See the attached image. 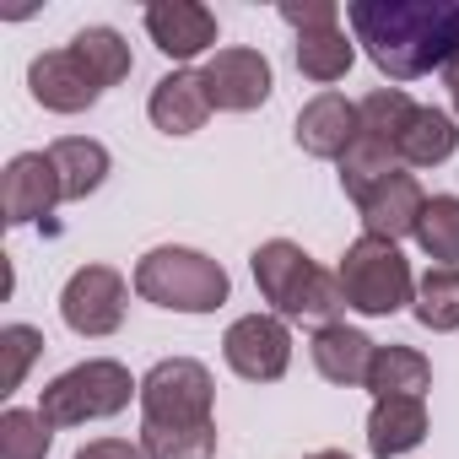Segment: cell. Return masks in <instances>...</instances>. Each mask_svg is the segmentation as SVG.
<instances>
[{
    "mask_svg": "<svg viewBox=\"0 0 459 459\" xmlns=\"http://www.w3.org/2000/svg\"><path fill=\"white\" fill-rule=\"evenodd\" d=\"M346 22L389 82H416L459 55V0H351Z\"/></svg>",
    "mask_w": 459,
    "mask_h": 459,
    "instance_id": "obj_1",
    "label": "cell"
},
{
    "mask_svg": "<svg viewBox=\"0 0 459 459\" xmlns=\"http://www.w3.org/2000/svg\"><path fill=\"white\" fill-rule=\"evenodd\" d=\"M255 265V287L271 303V314L281 319H314V325H335L346 314V292L341 276L314 265L308 249H298L292 238H271L249 255Z\"/></svg>",
    "mask_w": 459,
    "mask_h": 459,
    "instance_id": "obj_2",
    "label": "cell"
},
{
    "mask_svg": "<svg viewBox=\"0 0 459 459\" xmlns=\"http://www.w3.org/2000/svg\"><path fill=\"white\" fill-rule=\"evenodd\" d=\"M135 292L157 308H173V314H216L233 292L227 271L200 255V249H184V244H162L152 255H141L135 265Z\"/></svg>",
    "mask_w": 459,
    "mask_h": 459,
    "instance_id": "obj_3",
    "label": "cell"
},
{
    "mask_svg": "<svg viewBox=\"0 0 459 459\" xmlns=\"http://www.w3.org/2000/svg\"><path fill=\"white\" fill-rule=\"evenodd\" d=\"M130 400H141V384L130 378V368L114 357H87L44 384L39 411L49 416V427H87V421L119 416Z\"/></svg>",
    "mask_w": 459,
    "mask_h": 459,
    "instance_id": "obj_4",
    "label": "cell"
},
{
    "mask_svg": "<svg viewBox=\"0 0 459 459\" xmlns=\"http://www.w3.org/2000/svg\"><path fill=\"white\" fill-rule=\"evenodd\" d=\"M211 400H216V378H211L205 362L162 357L141 378V427H157V432H216Z\"/></svg>",
    "mask_w": 459,
    "mask_h": 459,
    "instance_id": "obj_5",
    "label": "cell"
},
{
    "mask_svg": "<svg viewBox=\"0 0 459 459\" xmlns=\"http://www.w3.org/2000/svg\"><path fill=\"white\" fill-rule=\"evenodd\" d=\"M341 292H346V308L368 314V319H384V314H400L416 303V276H411V260L400 255V244H384V238H357L346 255H341Z\"/></svg>",
    "mask_w": 459,
    "mask_h": 459,
    "instance_id": "obj_6",
    "label": "cell"
},
{
    "mask_svg": "<svg viewBox=\"0 0 459 459\" xmlns=\"http://www.w3.org/2000/svg\"><path fill=\"white\" fill-rule=\"evenodd\" d=\"M221 357L249 384H276L287 373V362H292V330H287L281 314H244V319L227 325Z\"/></svg>",
    "mask_w": 459,
    "mask_h": 459,
    "instance_id": "obj_7",
    "label": "cell"
},
{
    "mask_svg": "<svg viewBox=\"0 0 459 459\" xmlns=\"http://www.w3.org/2000/svg\"><path fill=\"white\" fill-rule=\"evenodd\" d=\"M125 303H130V287L114 265H82L65 292H60V319L87 335V341H103L125 325Z\"/></svg>",
    "mask_w": 459,
    "mask_h": 459,
    "instance_id": "obj_8",
    "label": "cell"
},
{
    "mask_svg": "<svg viewBox=\"0 0 459 459\" xmlns=\"http://www.w3.org/2000/svg\"><path fill=\"white\" fill-rule=\"evenodd\" d=\"M200 82H205V98H211L216 114H255V108L271 98V87H276L271 60H265L260 49H244V44L216 49V55L200 65Z\"/></svg>",
    "mask_w": 459,
    "mask_h": 459,
    "instance_id": "obj_9",
    "label": "cell"
},
{
    "mask_svg": "<svg viewBox=\"0 0 459 459\" xmlns=\"http://www.w3.org/2000/svg\"><path fill=\"white\" fill-rule=\"evenodd\" d=\"M28 92L33 103H44L49 114H82L92 108L108 87L92 76V65L65 44V49H44L33 65H28Z\"/></svg>",
    "mask_w": 459,
    "mask_h": 459,
    "instance_id": "obj_10",
    "label": "cell"
},
{
    "mask_svg": "<svg viewBox=\"0 0 459 459\" xmlns=\"http://www.w3.org/2000/svg\"><path fill=\"white\" fill-rule=\"evenodd\" d=\"M65 200L60 173L49 162V152H17L0 173V211H6V227H28L44 221L55 205Z\"/></svg>",
    "mask_w": 459,
    "mask_h": 459,
    "instance_id": "obj_11",
    "label": "cell"
},
{
    "mask_svg": "<svg viewBox=\"0 0 459 459\" xmlns=\"http://www.w3.org/2000/svg\"><path fill=\"white\" fill-rule=\"evenodd\" d=\"M421 184L416 173H389L384 184H373L362 200H357V216H362V233L368 238H384V244H400V238H416V221H421Z\"/></svg>",
    "mask_w": 459,
    "mask_h": 459,
    "instance_id": "obj_12",
    "label": "cell"
},
{
    "mask_svg": "<svg viewBox=\"0 0 459 459\" xmlns=\"http://www.w3.org/2000/svg\"><path fill=\"white\" fill-rule=\"evenodd\" d=\"M357 130H362L357 103L341 98V92H319V98H308V103L298 108V125H292L298 146H303L308 157H325V162H341V157L351 152Z\"/></svg>",
    "mask_w": 459,
    "mask_h": 459,
    "instance_id": "obj_13",
    "label": "cell"
},
{
    "mask_svg": "<svg viewBox=\"0 0 459 459\" xmlns=\"http://www.w3.org/2000/svg\"><path fill=\"white\" fill-rule=\"evenodd\" d=\"M146 33L168 60H195L216 44V12H205L200 0H157L146 6Z\"/></svg>",
    "mask_w": 459,
    "mask_h": 459,
    "instance_id": "obj_14",
    "label": "cell"
},
{
    "mask_svg": "<svg viewBox=\"0 0 459 459\" xmlns=\"http://www.w3.org/2000/svg\"><path fill=\"white\" fill-rule=\"evenodd\" d=\"M373 351H378V341H368V335H362L357 325H346V319L319 325V330H314V341H308V357H314L319 378H330V384H341V389L368 384Z\"/></svg>",
    "mask_w": 459,
    "mask_h": 459,
    "instance_id": "obj_15",
    "label": "cell"
},
{
    "mask_svg": "<svg viewBox=\"0 0 459 459\" xmlns=\"http://www.w3.org/2000/svg\"><path fill=\"white\" fill-rule=\"evenodd\" d=\"M427 400L421 394H384L368 411V448L373 459H400L427 443Z\"/></svg>",
    "mask_w": 459,
    "mask_h": 459,
    "instance_id": "obj_16",
    "label": "cell"
},
{
    "mask_svg": "<svg viewBox=\"0 0 459 459\" xmlns=\"http://www.w3.org/2000/svg\"><path fill=\"white\" fill-rule=\"evenodd\" d=\"M146 114L162 135H195L205 119H211V98H205V82L200 71H168L152 98H146Z\"/></svg>",
    "mask_w": 459,
    "mask_h": 459,
    "instance_id": "obj_17",
    "label": "cell"
},
{
    "mask_svg": "<svg viewBox=\"0 0 459 459\" xmlns=\"http://www.w3.org/2000/svg\"><path fill=\"white\" fill-rule=\"evenodd\" d=\"M49 162H55V173H60L65 200H87L92 189H103V178H108V168H114L108 146L92 141V135H60V141L49 146Z\"/></svg>",
    "mask_w": 459,
    "mask_h": 459,
    "instance_id": "obj_18",
    "label": "cell"
},
{
    "mask_svg": "<svg viewBox=\"0 0 459 459\" xmlns=\"http://www.w3.org/2000/svg\"><path fill=\"white\" fill-rule=\"evenodd\" d=\"M459 152V125L454 114L432 108V103H416L405 135H400V168H437Z\"/></svg>",
    "mask_w": 459,
    "mask_h": 459,
    "instance_id": "obj_19",
    "label": "cell"
},
{
    "mask_svg": "<svg viewBox=\"0 0 459 459\" xmlns=\"http://www.w3.org/2000/svg\"><path fill=\"white\" fill-rule=\"evenodd\" d=\"M362 389H373V400H384V394H427L432 389V362L416 346L389 341V346L373 351V368H368Z\"/></svg>",
    "mask_w": 459,
    "mask_h": 459,
    "instance_id": "obj_20",
    "label": "cell"
},
{
    "mask_svg": "<svg viewBox=\"0 0 459 459\" xmlns=\"http://www.w3.org/2000/svg\"><path fill=\"white\" fill-rule=\"evenodd\" d=\"M357 60V39H346V28H319V33H298V71L319 87L341 82Z\"/></svg>",
    "mask_w": 459,
    "mask_h": 459,
    "instance_id": "obj_21",
    "label": "cell"
},
{
    "mask_svg": "<svg viewBox=\"0 0 459 459\" xmlns=\"http://www.w3.org/2000/svg\"><path fill=\"white\" fill-rule=\"evenodd\" d=\"M416 325L448 335L459 330V265H432L421 281H416V303H411Z\"/></svg>",
    "mask_w": 459,
    "mask_h": 459,
    "instance_id": "obj_22",
    "label": "cell"
},
{
    "mask_svg": "<svg viewBox=\"0 0 459 459\" xmlns=\"http://www.w3.org/2000/svg\"><path fill=\"white\" fill-rule=\"evenodd\" d=\"M416 244L437 265H459V195H432L416 221Z\"/></svg>",
    "mask_w": 459,
    "mask_h": 459,
    "instance_id": "obj_23",
    "label": "cell"
},
{
    "mask_svg": "<svg viewBox=\"0 0 459 459\" xmlns=\"http://www.w3.org/2000/svg\"><path fill=\"white\" fill-rule=\"evenodd\" d=\"M411 114H416V103L400 92V87H373L362 103H357V119H362V135H373V141H384L394 157H400V135H405V125H411Z\"/></svg>",
    "mask_w": 459,
    "mask_h": 459,
    "instance_id": "obj_24",
    "label": "cell"
},
{
    "mask_svg": "<svg viewBox=\"0 0 459 459\" xmlns=\"http://www.w3.org/2000/svg\"><path fill=\"white\" fill-rule=\"evenodd\" d=\"M71 49L92 65V76H98L103 87H119V82L135 71V55H130L125 33H114V28H82V33L71 39Z\"/></svg>",
    "mask_w": 459,
    "mask_h": 459,
    "instance_id": "obj_25",
    "label": "cell"
},
{
    "mask_svg": "<svg viewBox=\"0 0 459 459\" xmlns=\"http://www.w3.org/2000/svg\"><path fill=\"white\" fill-rule=\"evenodd\" d=\"M389 173H400V157L384 146V141H373V135H362L357 130V141H351V152L341 157V189L351 195V200H362L373 184H384Z\"/></svg>",
    "mask_w": 459,
    "mask_h": 459,
    "instance_id": "obj_26",
    "label": "cell"
},
{
    "mask_svg": "<svg viewBox=\"0 0 459 459\" xmlns=\"http://www.w3.org/2000/svg\"><path fill=\"white\" fill-rule=\"evenodd\" d=\"M49 443H55V427L44 411L12 405L0 416V459H49Z\"/></svg>",
    "mask_w": 459,
    "mask_h": 459,
    "instance_id": "obj_27",
    "label": "cell"
},
{
    "mask_svg": "<svg viewBox=\"0 0 459 459\" xmlns=\"http://www.w3.org/2000/svg\"><path fill=\"white\" fill-rule=\"evenodd\" d=\"M0 351H6V389H22L28 362L44 351V335L33 325H6V330H0Z\"/></svg>",
    "mask_w": 459,
    "mask_h": 459,
    "instance_id": "obj_28",
    "label": "cell"
},
{
    "mask_svg": "<svg viewBox=\"0 0 459 459\" xmlns=\"http://www.w3.org/2000/svg\"><path fill=\"white\" fill-rule=\"evenodd\" d=\"M281 22L298 33H319V28H341V6L335 0H281Z\"/></svg>",
    "mask_w": 459,
    "mask_h": 459,
    "instance_id": "obj_29",
    "label": "cell"
},
{
    "mask_svg": "<svg viewBox=\"0 0 459 459\" xmlns=\"http://www.w3.org/2000/svg\"><path fill=\"white\" fill-rule=\"evenodd\" d=\"M71 459H146V448L130 443V437H92V443H82Z\"/></svg>",
    "mask_w": 459,
    "mask_h": 459,
    "instance_id": "obj_30",
    "label": "cell"
},
{
    "mask_svg": "<svg viewBox=\"0 0 459 459\" xmlns=\"http://www.w3.org/2000/svg\"><path fill=\"white\" fill-rule=\"evenodd\" d=\"M443 87H448V103H454V114H459V55L443 65Z\"/></svg>",
    "mask_w": 459,
    "mask_h": 459,
    "instance_id": "obj_31",
    "label": "cell"
},
{
    "mask_svg": "<svg viewBox=\"0 0 459 459\" xmlns=\"http://www.w3.org/2000/svg\"><path fill=\"white\" fill-rule=\"evenodd\" d=\"M308 459H351V454H341V448H319V454H308Z\"/></svg>",
    "mask_w": 459,
    "mask_h": 459,
    "instance_id": "obj_32",
    "label": "cell"
}]
</instances>
